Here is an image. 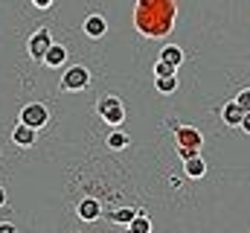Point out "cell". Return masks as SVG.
Listing matches in <instances>:
<instances>
[{
	"mask_svg": "<svg viewBox=\"0 0 250 233\" xmlns=\"http://www.w3.org/2000/svg\"><path fill=\"white\" fill-rule=\"evenodd\" d=\"M172 128H175L178 146H187V149H201V146H204V134H201L195 125H181V122H175Z\"/></svg>",
	"mask_w": 250,
	"mask_h": 233,
	"instance_id": "obj_6",
	"label": "cell"
},
{
	"mask_svg": "<svg viewBox=\"0 0 250 233\" xmlns=\"http://www.w3.org/2000/svg\"><path fill=\"white\" fill-rule=\"evenodd\" d=\"M128 228H131L134 233H151V219H148V216H146V213L140 210V213L134 216V222H131Z\"/></svg>",
	"mask_w": 250,
	"mask_h": 233,
	"instance_id": "obj_17",
	"label": "cell"
},
{
	"mask_svg": "<svg viewBox=\"0 0 250 233\" xmlns=\"http://www.w3.org/2000/svg\"><path fill=\"white\" fill-rule=\"evenodd\" d=\"M44 64H50V67H64V64H67V47H64V44H53V47L47 50V56H44Z\"/></svg>",
	"mask_w": 250,
	"mask_h": 233,
	"instance_id": "obj_11",
	"label": "cell"
},
{
	"mask_svg": "<svg viewBox=\"0 0 250 233\" xmlns=\"http://www.w3.org/2000/svg\"><path fill=\"white\" fill-rule=\"evenodd\" d=\"M0 233H15V225H9V222H3V225H0Z\"/></svg>",
	"mask_w": 250,
	"mask_h": 233,
	"instance_id": "obj_23",
	"label": "cell"
},
{
	"mask_svg": "<svg viewBox=\"0 0 250 233\" xmlns=\"http://www.w3.org/2000/svg\"><path fill=\"white\" fill-rule=\"evenodd\" d=\"M242 131H245V134H250V111L245 114V119H242Z\"/></svg>",
	"mask_w": 250,
	"mask_h": 233,
	"instance_id": "obj_22",
	"label": "cell"
},
{
	"mask_svg": "<svg viewBox=\"0 0 250 233\" xmlns=\"http://www.w3.org/2000/svg\"><path fill=\"white\" fill-rule=\"evenodd\" d=\"M137 213H140L137 207H120V210H114V213H111V222H114V225H125V228H128V225L134 222V216H137Z\"/></svg>",
	"mask_w": 250,
	"mask_h": 233,
	"instance_id": "obj_14",
	"label": "cell"
},
{
	"mask_svg": "<svg viewBox=\"0 0 250 233\" xmlns=\"http://www.w3.org/2000/svg\"><path fill=\"white\" fill-rule=\"evenodd\" d=\"M154 88H157V93L169 96V93H175V91H178V76H163V79H157V76H154Z\"/></svg>",
	"mask_w": 250,
	"mask_h": 233,
	"instance_id": "obj_15",
	"label": "cell"
},
{
	"mask_svg": "<svg viewBox=\"0 0 250 233\" xmlns=\"http://www.w3.org/2000/svg\"><path fill=\"white\" fill-rule=\"evenodd\" d=\"M178 18V3L175 0H137L134 9V26L146 38H163L172 32Z\"/></svg>",
	"mask_w": 250,
	"mask_h": 233,
	"instance_id": "obj_1",
	"label": "cell"
},
{
	"mask_svg": "<svg viewBox=\"0 0 250 233\" xmlns=\"http://www.w3.org/2000/svg\"><path fill=\"white\" fill-rule=\"evenodd\" d=\"M21 122L23 125H29V128H44L47 122H50V111H47V105H41V102H29V105H23L21 108Z\"/></svg>",
	"mask_w": 250,
	"mask_h": 233,
	"instance_id": "obj_5",
	"label": "cell"
},
{
	"mask_svg": "<svg viewBox=\"0 0 250 233\" xmlns=\"http://www.w3.org/2000/svg\"><path fill=\"white\" fill-rule=\"evenodd\" d=\"M96 114L102 116L108 125H114V128H120L125 122V105L120 96H114V93H105L99 102H96Z\"/></svg>",
	"mask_w": 250,
	"mask_h": 233,
	"instance_id": "obj_2",
	"label": "cell"
},
{
	"mask_svg": "<svg viewBox=\"0 0 250 233\" xmlns=\"http://www.w3.org/2000/svg\"><path fill=\"white\" fill-rule=\"evenodd\" d=\"M3 204H6V189L0 186V207H3Z\"/></svg>",
	"mask_w": 250,
	"mask_h": 233,
	"instance_id": "obj_24",
	"label": "cell"
},
{
	"mask_svg": "<svg viewBox=\"0 0 250 233\" xmlns=\"http://www.w3.org/2000/svg\"><path fill=\"white\" fill-rule=\"evenodd\" d=\"M82 29H84L87 38H102V35L108 32V21H105L102 15H87L84 23H82Z\"/></svg>",
	"mask_w": 250,
	"mask_h": 233,
	"instance_id": "obj_7",
	"label": "cell"
},
{
	"mask_svg": "<svg viewBox=\"0 0 250 233\" xmlns=\"http://www.w3.org/2000/svg\"><path fill=\"white\" fill-rule=\"evenodd\" d=\"M76 213H79L82 222H96V219L102 216V204H99L96 198H82L79 207H76Z\"/></svg>",
	"mask_w": 250,
	"mask_h": 233,
	"instance_id": "obj_8",
	"label": "cell"
},
{
	"mask_svg": "<svg viewBox=\"0 0 250 233\" xmlns=\"http://www.w3.org/2000/svg\"><path fill=\"white\" fill-rule=\"evenodd\" d=\"M221 119H224V125H230V128H242V119H245V111L236 105V99H230L224 108H221Z\"/></svg>",
	"mask_w": 250,
	"mask_h": 233,
	"instance_id": "obj_9",
	"label": "cell"
},
{
	"mask_svg": "<svg viewBox=\"0 0 250 233\" xmlns=\"http://www.w3.org/2000/svg\"><path fill=\"white\" fill-rule=\"evenodd\" d=\"M128 143H131V137L125 134L123 128H114V131L108 134V146H111V149H125Z\"/></svg>",
	"mask_w": 250,
	"mask_h": 233,
	"instance_id": "obj_16",
	"label": "cell"
},
{
	"mask_svg": "<svg viewBox=\"0 0 250 233\" xmlns=\"http://www.w3.org/2000/svg\"><path fill=\"white\" fill-rule=\"evenodd\" d=\"M32 3H35V9H50L56 0H32Z\"/></svg>",
	"mask_w": 250,
	"mask_h": 233,
	"instance_id": "obj_21",
	"label": "cell"
},
{
	"mask_svg": "<svg viewBox=\"0 0 250 233\" xmlns=\"http://www.w3.org/2000/svg\"><path fill=\"white\" fill-rule=\"evenodd\" d=\"M125 233H134V231H131V228H128V231H125Z\"/></svg>",
	"mask_w": 250,
	"mask_h": 233,
	"instance_id": "obj_25",
	"label": "cell"
},
{
	"mask_svg": "<svg viewBox=\"0 0 250 233\" xmlns=\"http://www.w3.org/2000/svg\"><path fill=\"white\" fill-rule=\"evenodd\" d=\"M178 155H181V161H192V158H198V155H201V149H187V146H178Z\"/></svg>",
	"mask_w": 250,
	"mask_h": 233,
	"instance_id": "obj_20",
	"label": "cell"
},
{
	"mask_svg": "<svg viewBox=\"0 0 250 233\" xmlns=\"http://www.w3.org/2000/svg\"><path fill=\"white\" fill-rule=\"evenodd\" d=\"M90 85V70L84 64H73L62 73V91H84Z\"/></svg>",
	"mask_w": 250,
	"mask_h": 233,
	"instance_id": "obj_3",
	"label": "cell"
},
{
	"mask_svg": "<svg viewBox=\"0 0 250 233\" xmlns=\"http://www.w3.org/2000/svg\"><path fill=\"white\" fill-rule=\"evenodd\" d=\"M236 105H239L245 114L250 111V88H245V91H239V93H236Z\"/></svg>",
	"mask_w": 250,
	"mask_h": 233,
	"instance_id": "obj_19",
	"label": "cell"
},
{
	"mask_svg": "<svg viewBox=\"0 0 250 233\" xmlns=\"http://www.w3.org/2000/svg\"><path fill=\"white\" fill-rule=\"evenodd\" d=\"M160 58L169 61V64H175V67H181V64H184V50H181L178 44H166V47L160 50Z\"/></svg>",
	"mask_w": 250,
	"mask_h": 233,
	"instance_id": "obj_13",
	"label": "cell"
},
{
	"mask_svg": "<svg viewBox=\"0 0 250 233\" xmlns=\"http://www.w3.org/2000/svg\"><path fill=\"white\" fill-rule=\"evenodd\" d=\"M12 143H15V146H21V149H29V146L35 143V128H29V125L18 122V125H15V131H12Z\"/></svg>",
	"mask_w": 250,
	"mask_h": 233,
	"instance_id": "obj_10",
	"label": "cell"
},
{
	"mask_svg": "<svg viewBox=\"0 0 250 233\" xmlns=\"http://www.w3.org/2000/svg\"><path fill=\"white\" fill-rule=\"evenodd\" d=\"M175 70H178V67L169 64V61H163V58L154 64V76H157V79H163V76H175Z\"/></svg>",
	"mask_w": 250,
	"mask_h": 233,
	"instance_id": "obj_18",
	"label": "cell"
},
{
	"mask_svg": "<svg viewBox=\"0 0 250 233\" xmlns=\"http://www.w3.org/2000/svg\"><path fill=\"white\" fill-rule=\"evenodd\" d=\"M53 44H56V41H53V35H50V29H47V26L35 29V32L29 35V41H26V47H29V56L35 58V61H44L47 50H50Z\"/></svg>",
	"mask_w": 250,
	"mask_h": 233,
	"instance_id": "obj_4",
	"label": "cell"
},
{
	"mask_svg": "<svg viewBox=\"0 0 250 233\" xmlns=\"http://www.w3.org/2000/svg\"><path fill=\"white\" fill-rule=\"evenodd\" d=\"M184 175L192 178V181L204 178V175H207V163H204V158L198 155V158H192V161H184Z\"/></svg>",
	"mask_w": 250,
	"mask_h": 233,
	"instance_id": "obj_12",
	"label": "cell"
}]
</instances>
